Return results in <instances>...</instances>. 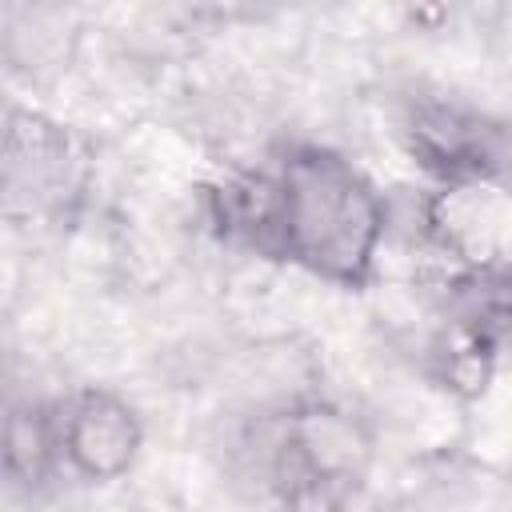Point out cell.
<instances>
[{"label":"cell","mask_w":512,"mask_h":512,"mask_svg":"<svg viewBox=\"0 0 512 512\" xmlns=\"http://www.w3.org/2000/svg\"><path fill=\"white\" fill-rule=\"evenodd\" d=\"M216 224L260 256L336 288H364L376 276L388 212L352 160L320 144H292L268 172L236 176L216 192Z\"/></svg>","instance_id":"cell-1"},{"label":"cell","mask_w":512,"mask_h":512,"mask_svg":"<svg viewBox=\"0 0 512 512\" xmlns=\"http://www.w3.org/2000/svg\"><path fill=\"white\" fill-rule=\"evenodd\" d=\"M372 464V440L344 408L304 400L292 404L264 452L268 488L284 512H348Z\"/></svg>","instance_id":"cell-2"},{"label":"cell","mask_w":512,"mask_h":512,"mask_svg":"<svg viewBox=\"0 0 512 512\" xmlns=\"http://www.w3.org/2000/svg\"><path fill=\"white\" fill-rule=\"evenodd\" d=\"M4 216L8 220H56L84 192V156L64 124L8 108L4 116Z\"/></svg>","instance_id":"cell-3"},{"label":"cell","mask_w":512,"mask_h":512,"mask_svg":"<svg viewBox=\"0 0 512 512\" xmlns=\"http://www.w3.org/2000/svg\"><path fill=\"white\" fill-rule=\"evenodd\" d=\"M404 140L416 164L448 184H476V180H512V128L452 104V100H424L404 120Z\"/></svg>","instance_id":"cell-4"},{"label":"cell","mask_w":512,"mask_h":512,"mask_svg":"<svg viewBox=\"0 0 512 512\" xmlns=\"http://www.w3.org/2000/svg\"><path fill=\"white\" fill-rule=\"evenodd\" d=\"M428 236L460 264V276L512 284V180L436 188Z\"/></svg>","instance_id":"cell-5"},{"label":"cell","mask_w":512,"mask_h":512,"mask_svg":"<svg viewBox=\"0 0 512 512\" xmlns=\"http://www.w3.org/2000/svg\"><path fill=\"white\" fill-rule=\"evenodd\" d=\"M56 432L60 464L88 484H108L124 476L144 444L136 408L104 388H80L56 400Z\"/></svg>","instance_id":"cell-6"},{"label":"cell","mask_w":512,"mask_h":512,"mask_svg":"<svg viewBox=\"0 0 512 512\" xmlns=\"http://www.w3.org/2000/svg\"><path fill=\"white\" fill-rule=\"evenodd\" d=\"M60 468L56 404L24 400L8 408L4 420V472L16 488H40Z\"/></svg>","instance_id":"cell-7"}]
</instances>
